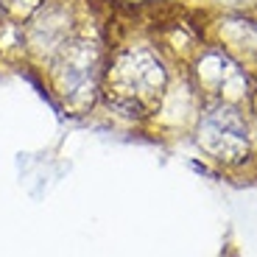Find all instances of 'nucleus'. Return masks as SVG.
<instances>
[{
    "label": "nucleus",
    "mask_w": 257,
    "mask_h": 257,
    "mask_svg": "<svg viewBox=\"0 0 257 257\" xmlns=\"http://www.w3.org/2000/svg\"><path fill=\"white\" fill-rule=\"evenodd\" d=\"M56 87L70 106L92 101L98 87V48L90 39H67L56 53Z\"/></svg>",
    "instance_id": "f257e3e1"
},
{
    "label": "nucleus",
    "mask_w": 257,
    "mask_h": 257,
    "mask_svg": "<svg viewBox=\"0 0 257 257\" xmlns=\"http://www.w3.org/2000/svg\"><path fill=\"white\" fill-rule=\"evenodd\" d=\"M112 81V101L123 109H140L148 98L160 92L162 87V67L154 56L146 51H128L115 62L109 73Z\"/></svg>",
    "instance_id": "f03ea898"
},
{
    "label": "nucleus",
    "mask_w": 257,
    "mask_h": 257,
    "mask_svg": "<svg viewBox=\"0 0 257 257\" xmlns=\"http://www.w3.org/2000/svg\"><path fill=\"white\" fill-rule=\"evenodd\" d=\"M199 143L210 151L215 160L238 162L246 154V128L240 123V117L232 109H215L201 120L199 128Z\"/></svg>",
    "instance_id": "7ed1b4c3"
},
{
    "label": "nucleus",
    "mask_w": 257,
    "mask_h": 257,
    "mask_svg": "<svg viewBox=\"0 0 257 257\" xmlns=\"http://www.w3.org/2000/svg\"><path fill=\"white\" fill-rule=\"evenodd\" d=\"M67 39H70V17L59 6H51L42 14H37L31 28H28V45H31V51L39 53V56H48V59L56 56Z\"/></svg>",
    "instance_id": "20e7f679"
},
{
    "label": "nucleus",
    "mask_w": 257,
    "mask_h": 257,
    "mask_svg": "<svg viewBox=\"0 0 257 257\" xmlns=\"http://www.w3.org/2000/svg\"><path fill=\"white\" fill-rule=\"evenodd\" d=\"M6 6L12 9L14 14H31L42 6V0H6Z\"/></svg>",
    "instance_id": "39448f33"
}]
</instances>
